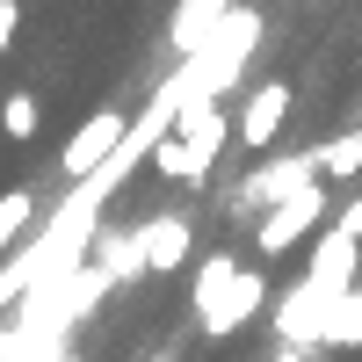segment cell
Here are the masks:
<instances>
[{
	"label": "cell",
	"mask_w": 362,
	"mask_h": 362,
	"mask_svg": "<svg viewBox=\"0 0 362 362\" xmlns=\"http://www.w3.org/2000/svg\"><path fill=\"white\" fill-rule=\"evenodd\" d=\"M116 145H124V109L87 116V124L66 138V153H58V174H66V181H95V174L116 160Z\"/></svg>",
	"instance_id": "8992f818"
},
{
	"label": "cell",
	"mask_w": 362,
	"mask_h": 362,
	"mask_svg": "<svg viewBox=\"0 0 362 362\" xmlns=\"http://www.w3.org/2000/svg\"><path fill=\"white\" fill-rule=\"evenodd\" d=\"M355 276H362V239L341 232V225H326L319 247H312L305 283H297L283 305H276V334H283V348H319L326 334H334V312L355 297Z\"/></svg>",
	"instance_id": "6da1fadb"
},
{
	"label": "cell",
	"mask_w": 362,
	"mask_h": 362,
	"mask_svg": "<svg viewBox=\"0 0 362 362\" xmlns=\"http://www.w3.org/2000/svg\"><path fill=\"white\" fill-rule=\"evenodd\" d=\"M29 218H37V196H29V189H8V196H0V254H8V239H22Z\"/></svg>",
	"instance_id": "8fae6325"
},
{
	"label": "cell",
	"mask_w": 362,
	"mask_h": 362,
	"mask_svg": "<svg viewBox=\"0 0 362 362\" xmlns=\"http://www.w3.org/2000/svg\"><path fill=\"white\" fill-rule=\"evenodd\" d=\"M37 124H44V102H37V95H0V138L29 145V138H37Z\"/></svg>",
	"instance_id": "30bf717a"
},
{
	"label": "cell",
	"mask_w": 362,
	"mask_h": 362,
	"mask_svg": "<svg viewBox=\"0 0 362 362\" xmlns=\"http://www.w3.org/2000/svg\"><path fill=\"white\" fill-rule=\"evenodd\" d=\"M44 362H80V355H73V348H51V355H44Z\"/></svg>",
	"instance_id": "9a60e30c"
},
{
	"label": "cell",
	"mask_w": 362,
	"mask_h": 362,
	"mask_svg": "<svg viewBox=\"0 0 362 362\" xmlns=\"http://www.w3.org/2000/svg\"><path fill=\"white\" fill-rule=\"evenodd\" d=\"M225 15H232V0H181L174 22H167V51H174V58H196Z\"/></svg>",
	"instance_id": "ba28073f"
},
{
	"label": "cell",
	"mask_w": 362,
	"mask_h": 362,
	"mask_svg": "<svg viewBox=\"0 0 362 362\" xmlns=\"http://www.w3.org/2000/svg\"><path fill=\"white\" fill-rule=\"evenodd\" d=\"M15 29H22V0H0V58L15 51Z\"/></svg>",
	"instance_id": "7c38bea8"
},
{
	"label": "cell",
	"mask_w": 362,
	"mask_h": 362,
	"mask_svg": "<svg viewBox=\"0 0 362 362\" xmlns=\"http://www.w3.org/2000/svg\"><path fill=\"white\" fill-rule=\"evenodd\" d=\"M189 247H196V218L189 210H153V218L138 225L145 276H181V268H189Z\"/></svg>",
	"instance_id": "5b68a950"
},
{
	"label": "cell",
	"mask_w": 362,
	"mask_h": 362,
	"mask_svg": "<svg viewBox=\"0 0 362 362\" xmlns=\"http://www.w3.org/2000/svg\"><path fill=\"white\" fill-rule=\"evenodd\" d=\"M334 225H341V232H355V239H362V196H355V203H341V210H334Z\"/></svg>",
	"instance_id": "4fadbf2b"
},
{
	"label": "cell",
	"mask_w": 362,
	"mask_h": 362,
	"mask_svg": "<svg viewBox=\"0 0 362 362\" xmlns=\"http://www.w3.org/2000/svg\"><path fill=\"white\" fill-rule=\"evenodd\" d=\"M305 355H312V348H276V362H305Z\"/></svg>",
	"instance_id": "5bb4252c"
},
{
	"label": "cell",
	"mask_w": 362,
	"mask_h": 362,
	"mask_svg": "<svg viewBox=\"0 0 362 362\" xmlns=\"http://www.w3.org/2000/svg\"><path fill=\"white\" fill-rule=\"evenodd\" d=\"M225 145H232V116H225V102H196V109H181L174 131L153 145V167H160L167 181H203L210 167H218Z\"/></svg>",
	"instance_id": "3957f363"
},
{
	"label": "cell",
	"mask_w": 362,
	"mask_h": 362,
	"mask_svg": "<svg viewBox=\"0 0 362 362\" xmlns=\"http://www.w3.org/2000/svg\"><path fill=\"white\" fill-rule=\"evenodd\" d=\"M283 124H290V87H283V80H268V87H254V95H247V109L232 116V145L268 153V145L283 138Z\"/></svg>",
	"instance_id": "52a82bcc"
},
{
	"label": "cell",
	"mask_w": 362,
	"mask_h": 362,
	"mask_svg": "<svg viewBox=\"0 0 362 362\" xmlns=\"http://www.w3.org/2000/svg\"><path fill=\"white\" fill-rule=\"evenodd\" d=\"M261 305H268V276L247 268V261H232V254H210L196 276H189V319L203 326V341L239 334Z\"/></svg>",
	"instance_id": "7a4b0ae2"
},
{
	"label": "cell",
	"mask_w": 362,
	"mask_h": 362,
	"mask_svg": "<svg viewBox=\"0 0 362 362\" xmlns=\"http://www.w3.org/2000/svg\"><path fill=\"white\" fill-rule=\"evenodd\" d=\"M312 160H319V174H334V181H355V174H362V131H341V138H326Z\"/></svg>",
	"instance_id": "9c48e42d"
},
{
	"label": "cell",
	"mask_w": 362,
	"mask_h": 362,
	"mask_svg": "<svg viewBox=\"0 0 362 362\" xmlns=\"http://www.w3.org/2000/svg\"><path fill=\"white\" fill-rule=\"evenodd\" d=\"M312 225H326V189H319V181H305L297 196H283L276 210H261V218H254V254H261V261H283Z\"/></svg>",
	"instance_id": "277c9868"
}]
</instances>
